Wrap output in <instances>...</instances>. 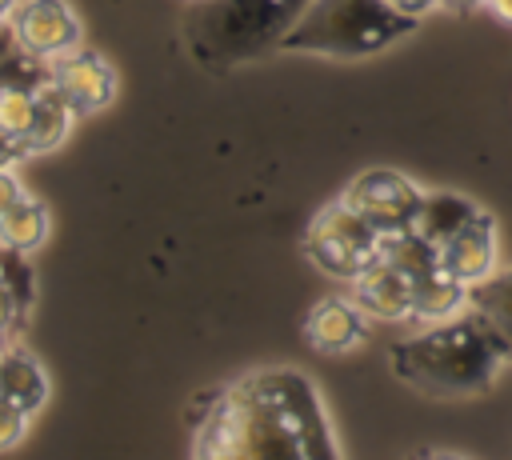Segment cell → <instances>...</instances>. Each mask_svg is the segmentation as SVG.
<instances>
[{"label": "cell", "instance_id": "cell-1", "mask_svg": "<svg viewBox=\"0 0 512 460\" xmlns=\"http://www.w3.org/2000/svg\"><path fill=\"white\" fill-rule=\"evenodd\" d=\"M192 452L240 460H332L340 448L316 384L292 368H264L200 396Z\"/></svg>", "mask_w": 512, "mask_h": 460}, {"label": "cell", "instance_id": "cell-2", "mask_svg": "<svg viewBox=\"0 0 512 460\" xmlns=\"http://www.w3.org/2000/svg\"><path fill=\"white\" fill-rule=\"evenodd\" d=\"M504 360L508 348L500 336L468 308L388 348L392 372L428 396H476L496 380Z\"/></svg>", "mask_w": 512, "mask_h": 460}, {"label": "cell", "instance_id": "cell-3", "mask_svg": "<svg viewBox=\"0 0 512 460\" xmlns=\"http://www.w3.org/2000/svg\"><path fill=\"white\" fill-rule=\"evenodd\" d=\"M304 4L308 0H196L184 40L200 64H244L280 48Z\"/></svg>", "mask_w": 512, "mask_h": 460}, {"label": "cell", "instance_id": "cell-4", "mask_svg": "<svg viewBox=\"0 0 512 460\" xmlns=\"http://www.w3.org/2000/svg\"><path fill=\"white\" fill-rule=\"evenodd\" d=\"M416 24L420 16H408L388 0H308L300 20L280 40V52L360 60L396 44Z\"/></svg>", "mask_w": 512, "mask_h": 460}, {"label": "cell", "instance_id": "cell-5", "mask_svg": "<svg viewBox=\"0 0 512 460\" xmlns=\"http://www.w3.org/2000/svg\"><path fill=\"white\" fill-rule=\"evenodd\" d=\"M384 248V236L348 204V200H332L324 204L312 220H308V232H304V256L336 276V280H356Z\"/></svg>", "mask_w": 512, "mask_h": 460}, {"label": "cell", "instance_id": "cell-6", "mask_svg": "<svg viewBox=\"0 0 512 460\" xmlns=\"http://www.w3.org/2000/svg\"><path fill=\"white\" fill-rule=\"evenodd\" d=\"M340 200H348L380 236H396V232L412 228L424 192L392 168H372V172H360L356 180H348Z\"/></svg>", "mask_w": 512, "mask_h": 460}, {"label": "cell", "instance_id": "cell-7", "mask_svg": "<svg viewBox=\"0 0 512 460\" xmlns=\"http://www.w3.org/2000/svg\"><path fill=\"white\" fill-rule=\"evenodd\" d=\"M12 36L24 52L52 64L80 44V20L64 0H20L12 12Z\"/></svg>", "mask_w": 512, "mask_h": 460}, {"label": "cell", "instance_id": "cell-8", "mask_svg": "<svg viewBox=\"0 0 512 460\" xmlns=\"http://www.w3.org/2000/svg\"><path fill=\"white\" fill-rule=\"evenodd\" d=\"M48 72H52V84L60 88V96L72 104L76 116L104 108V104L112 100V92H116V72H112V64H108L104 56L80 48V44H76L72 52L56 56V60L48 64Z\"/></svg>", "mask_w": 512, "mask_h": 460}, {"label": "cell", "instance_id": "cell-9", "mask_svg": "<svg viewBox=\"0 0 512 460\" xmlns=\"http://www.w3.org/2000/svg\"><path fill=\"white\" fill-rule=\"evenodd\" d=\"M412 280L400 272L388 256H376L356 280H352V300L364 308L372 320H412Z\"/></svg>", "mask_w": 512, "mask_h": 460}, {"label": "cell", "instance_id": "cell-10", "mask_svg": "<svg viewBox=\"0 0 512 460\" xmlns=\"http://www.w3.org/2000/svg\"><path fill=\"white\" fill-rule=\"evenodd\" d=\"M304 336L324 356L356 352L364 344V336H368L364 308L356 300H344V296H324L320 304H312V312L304 320Z\"/></svg>", "mask_w": 512, "mask_h": 460}, {"label": "cell", "instance_id": "cell-11", "mask_svg": "<svg viewBox=\"0 0 512 460\" xmlns=\"http://www.w3.org/2000/svg\"><path fill=\"white\" fill-rule=\"evenodd\" d=\"M436 260H440V272H448L464 288H472L476 280L496 272V224H492V216H480L476 224L448 236L436 248Z\"/></svg>", "mask_w": 512, "mask_h": 460}, {"label": "cell", "instance_id": "cell-12", "mask_svg": "<svg viewBox=\"0 0 512 460\" xmlns=\"http://www.w3.org/2000/svg\"><path fill=\"white\" fill-rule=\"evenodd\" d=\"M480 216H488V212L476 200L460 196V192H424V200L416 208V220H412V232L424 236L432 248H440L448 236L476 224Z\"/></svg>", "mask_w": 512, "mask_h": 460}, {"label": "cell", "instance_id": "cell-13", "mask_svg": "<svg viewBox=\"0 0 512 460\" xmlns=\"http://www.w3.org/2000/svg\"><path fill=\"white\" fill-rule=\"evenodd\" d=\"M0 396L12 400V404H20L32 416L48 400V376L36 364V356L28 348H20V344H8L0 352Z\"/></svg>", "mask_w": 512, "mask_h": 460}, {"label": "cell", "instance_id": "cell-14", "mask_svg": "<svg viewBox=\"0 0 512 460\" xmlns=\"http://www.w3.org/2000/svg\"><path fill=\"white\" fill-rule=\"evenodd\" d=\"M468 312H476L512 356V268H496L468 288Z\"/></svg>", "mask_w": 512, "mask_h": 460}, {"label": "cell", "instance_id": "cell-15", "mask_svg": "<svg viewBox=\"0 0 512 460\" xmlns=\"http://www.w3.org/2000/svg\"><path fill=\"white\" fill-rule=\"evenodd\" d=\"M72 104L60 96V88L52 84V76L36 88V112H32V124H28V132H24V144H28V152L36 156V152H52L64 136H68V128H72Z\"/></svg>", "mask_w": 512, "mask_h": 460}, {"label": "cell", "instance_id": "cell-16", "mask_svg": "<svg viewBox=\"0 0 512 460\" xmlns=\"http://www.w3.org/2000/svg\"><path fill=\"white\" fill-rule=\"evenodd\" d=\"M468 308V288L460 280H452L448 272H432L428 280L416 284V296H412V320L416 324H440V320H452Z\"/></svg>", "mask_w": 512, "mask_h": 460}, {"label": "cell", "instance_id": "cell-17", "mask_svg": "<svg viewBox=\"0 0 512 460\" xmlns=\"http://www.w3.org/2000/svg\"><path fill=\"white\" fill-rule=\"evenodd\" d=\"M48 236V212L44 204H36L32 196H24L16 208H8L0 216V244L12 248V252H24L32 256Z\"/></svg>", "mask_w": 512, "mask_h": 460}, {"label": "cell", "instance_id": "cell-18", "mask_svg": "<svg viewBox=\"0 0 512 460\" xmlns=\"http://www.w3.org/2000/svg\"><path fill=\"white\" fill-rule=\"evenodd\" d=\"M36 112V88H20V84H0V128L24 136Z\"/></svg>", "mask_w": 512, "mask_h": 460}, {"label": "cell", "instance_id": "cell-19", "mask_svg": "<svg viewBox=\"0 0 512 460\" xmlns=\"http://www.w3.org/2000/svg\"><path fill=\"white\" fill-rule=\"evenodd\" d=\"M28 420H32V412H24L20 404H12V400L0 396V452H4V448H16V444L24 440Z\"/></svg>", "mask_w": 512, "mask_h": 460}, {"label": "cell", "instance_id": "cell-20", "mask_svg": "<svg viewBox=\"0 0 512 460\" xmlns=\"http://www.w3.org/2000/svg\"><path fill=\"white\" fill-rule=\"evenodd\" d=\"M24 156H32V152H28V144H24V136H16V132L0 128V168H16Z\"/></svg>", "mask_w": 512, "mask_h": 460}, {"label": "cell", "instance_id": "cell-21", "mask_svg": "<svg viewBox=\"0 0 512 460\" xmlns=\"http://www.w3.org/2000/svg\"><path fill=\"white\" fill-rule=\"evenodd\" d=\"M20 200H24V184L16 180L12 168H0V216H4L8 208H16Z\"/></svg>", "mask_w": 512, "mask_h": 460}, {"label": "cell", "instance_id": "cell-22", "mask_svg": "<svg viewBox=\"0 0 512 460\" xmlns=\"http://www.w3.org/2000/svg\"><path fill=\"white\" fill-rule=\"evenodd\" d=\"M388 4H396V8L408 12V16H424V12L440 8V0H388Z\"/></svg>", "mask_w": 512, "mask_h": 460}, {"label": "cell", "instance_id": "cell-23", "mask_svg": "<svg viewBox=\"0 0 512 460\" xmlns=\"http://www.w3.org/2000/svg\"><path fill=\"white\" fill-rule=\"evenodd\" d=\"M484 8H488L500 24H512V0H484Z\"/></svg>", "mask_w": 512, "mask_h": 460}, {"label": "cell", "instance_id": "cell-24", "mask_svg": "<svg viewBox=\"0 0 512 460\" xmlns=\"http://www.w3.org/2000/svg\"><path fill=\"white\" fill-rule=\"evenodd\" d=\"M440 8H448V12H472V8H484V0H440Z\"/></svg>", "mask_w": 512, "mask_h": 460}, {"label": "cell", "instance_id": "cell-25", "mask_svg": "<svg viewBox=\"0 0 512 460\" xmlns=\"http://www.w3.org/2000/svg\"><path fill=\"white\" fill-rule=\"evenodd\" d=\"M16 48V36H12V24H0V60Z\"/></svg>", "mask_w": 512, "mask_h": 460}, {"label": "cell", "instance_id": "cell-26", "mask_svg": "<svg viewBox=\"0 0 512 460\" xmlns=\"http://www.w3.org/2000/svg\"><path fill=\"white\" fill-rule=\"evenodd\" d=\"M20 0H0V24H12V12H16Z\"/></svg>", "mask_w": 512, "mask_h": 460}, {"label": "cell", "instance_id": "cell-27", "mask_svg": "<svg viewBox=\"0 0 512 460\" xmlns=\"http://www.w3.org/2000/svg\"><path fill=\"white\" fill-rule=\"evenodd\" d=\"M8 332H12V320H8V316H0V352L8 348Z\"/></svg>", "mask_w": 512, "mask_h": 460}]
</instances>
